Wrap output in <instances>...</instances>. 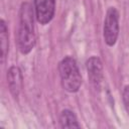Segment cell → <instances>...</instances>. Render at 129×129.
I'll list each match as a JSON object with an SVG mask.
<instances>
[{"label":"cell","instance_id":"8","mask_svg":"<svg viewBox=\"0 0 129 129\" xmlns=\"http://www.w3.org/2000/svg\"><path fill=\"white\" fill-rule=\"evenodd\" d=\"M0 48H1V61L3 62L8 51V30L4 20L0 21Z\"/></svg>","mask_w":129,"mask_h":129},{"label":"cell","instance_id":"3","mask_svg":"<svg viewBox=\"0 0 129 129\" xmlns=\"http://www.w3.org/2000/svg\"><path fill=\"white\" fill-rule=\"evenodd\" d=\"M105 42L112 46L116 43L119 34V13L116 8L110 7L107 11L103 29Z\"/></svg>","mask_w":129,"mask_h":129},{"label":"cell","instance_id":"7","mask_svg":"<svg viewBox=\"0 0 129 129\" xmlns=\"http://www.w3.org/2000/svg\"><path fill=\"white\" fill-rule=\"evenodd\" d=\"M59 123L62 128H79L80 124L78 123L77 117L74 112L70 110H63L59 117Z\"/></svg>","mask_w":129,"mask_h":129},{"label":"cell","instance_id":"1","mask_svg":"<svg viewBox=\"0 0 129 129\" xmlns=\"http://www.w3.org/2000/svg\"><path fill=\"white\" fill-rule=\"evenodd\" d=\"M18 47L21 53H28L35 44L32 7L28 2L21 4L19 13V29L17 36Z\"/></svg>","mask_w":129,"mask_h":129},{"label":"cell","instance_id":"6","mask_svg":"<svg viewBox=\"0 0 129 129\" xmlns=\"http://www.w3.org/2000/svg\"><path fill=\"white\" fill-rule=\"evenodd\" d=\"M7 81L11 94L16 98L22 89V75L17 67H11L7 73Z\"/></svg>","mask_w":129,"mask_h":129},{"label":"cell","instance_id":"4","mask_svg":"<svg viewBox=\"0 0 129 129\" xmlns=\"http://www.w3.org/2000/svg\"><path fill=\"white\" fill-rule=\"evenodd\" d=\"M88 77L90 79L91 84L97 90L101 89V86L104 81V74H103V66L98 56H91L86 63Z\"/></svg>","mask_w":129,"mask_h":129},{"label":"cell","instance_id":"9","mask_svg":"<svg viewBox=\"0 0 129 129\" xmlns=\"http://www.w3.org/2000/svg\"><path fill=\"white\" fill-rule=\"evenodd\" d=\"M123 103L129 116V86H126L123 90Z\"/></svg>","mask_w":129,"mask_h":129},{"label":"cell","instance_id":"5","mask_svg":"<svg viewBox=\"0 0 129 129\" xmlns=\"http://www.w3.org/2000/svg\"><path fill=\"white\" fill-rule=\"evenodd\" d=\"M35 14L38 22L41 24L48 23L53 15L55 8V0H33Z\"/></svg>","mask_w":129,"mask_h":129},{"label":"cell","instance_id":"2","mask_svg":"<svg viewBox=\"0 0 129 129\" xmlns=\"http://www.w3.org/2000/svg\"><path fill=\"white\" fill-rule=\"evenodd\" d=\"M61 85L68 92H77L82 85V77L76 60L71 57H64L58 64Z\"/></svg>","mask_w":129,"mask_h":129}]
</instances>
